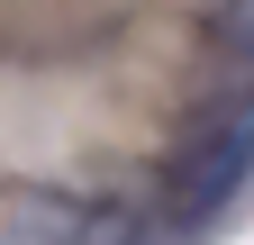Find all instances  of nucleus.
Segmentation results:
<instances>
[{
	"mask_svg": "<svg viewBox=\"0 0 254 245\" xmlns=\"http://www.w3.org/2000/svg\"><path fill=\"white\" fill-rule=\"evenodd\" d=\"M218 37H227L245 64H254V0H227V18H218Z\"/></svg>",
	"mask_w": 254,
	"mask_h": 245,
	"instance_id": "nucleus-2",
	"label": "nucleus"
},
{
	"mask_svg": "<svg viewBox=\"0 0 254 245\" xmlns=\"http://www.w3.org/2000/svg\"><path fill=\"white\" fill-rule=\"evenodd\" d=\"M245 173H254V109H209L164 155V209L173 218H209L218 200H236Z\"/></svg>",
	"mask_w": 254,
	"mask_h": 245,
	"instance_id": "nucleus-1",
	"label": "nucleus"
}]
</instances>
